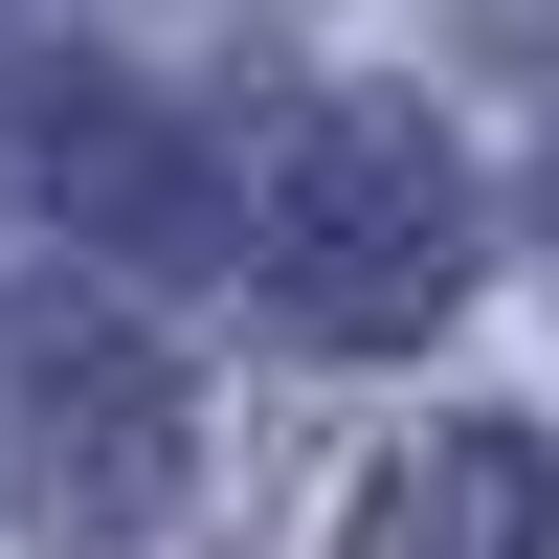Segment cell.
I'll return each mask as SVG.
<instances>
[{"label":"cell","instance_id":"7a4b0ae2","mask_svg":"<svg viewBox=\"0 0 559 559\" xmlns=\"http://www.w3.org/2000/svg\"><path fill=\"white\" fill-rule=\"evenodd\" d=\"M179 358L134 336L112 292H0V515L68 537V559H134L179 515Z\"/></svg>","mask_w":559,"mask_h":559},{"label":"cell","instance_id":"6da1fadb","mask_svg":"<svg viewBox=\"0 0 559 559\" xmlns=\"http://www.w3.org/2000/svg\"><path fill=\"white\" fill-rule=\"evenodd\" d=\"M448 292H471V179H448V134L403 112V90L292 112V179H269V313L336 336V358H403Z\"/></svg>","mask_w":559,"mask_h":559},{"label":"cell","instance_id":"3957f363","mask_svg":"<svg viewBox=\"0 0 559 559\" xmlns=\"http://www.w3.org/2000/svg\"><path fill=\"white\" fill-rule=\"evenodd\" d=\"M0 202L68 224V247H134V269H179V247L224 224L202 157H179V112L112 90V68H0Z\"/></svg>","mask_w":559,"mask_h":559},{"label":"cell","instance_id":"277c9868","mask_svg":"<svg viewBox=\"0 0 559 559\" xmlns=\"http://www.w3.org/2000/svg\"><path fill=\"white\" fill-rule=\"evenodd\" d=\"M336 559H559V448L537 426H426L381 492H358Z\"/></svg>","mask_w":559,"mask_h":559},{"label":"cell","instance_id":"5b68a950","mask_svg":"<svg viewBox=\"0 0 559 559\" xmlns=\"http://www.w3.org/2000/svg\"><path fill=\"white\" fill-rule=\"evenodd\" d=\"M471 23V68H559V0H448Z\"/></svg>","mask_w":559,"mask_h":559}]
</instances>
